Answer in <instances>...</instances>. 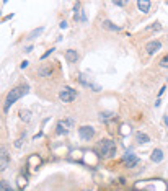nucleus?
I'll list each match as a JSON object with an SVG mask.
<instances>
[{
    "label": "nucleus",
    "mask_w": 168,
    "mask_h": 191,
    "mask_svg": "<svg viewBox=\"0 0 168 191\" xmlns=\"http://www.w3.org/2000/svg\"><path fill=\"white\" fill-rule=\"evenodd\" d=\"M28 90H30V87H28V85H20V87H15L13 90H10V92H8V95H7V98H5V103H3V111L8 113V109H10L12 105L16 103L18 100L23 97V95H26Z\"/></svg>",
    "instance_id": "f257e3e1"
},
{
    "label": "nucleus",
    "mask_w": 168,
    "mask_h": 191,
    "mask_svg": "<svg viewBox=\"0 0 168 191\" xmlns=\"http://www.w3.org/2000/svg\"><path fill=\"white\" fill-rule=\"evenodd\" d=\"M98 150H100V154H101L103 157L111 159V157L116 155L118 147H116V144H114L111 139H101L98 142Z\"/></svg>",
    "instance_id": "f03ea898"
},
{
    "label": "nucleus",
    "mask_w": 168,
    "mask_h": 191,
    "mask_svg": "<svg viewBox=\"0 0 168 191\" xmlns=\"http://www.w3.org/2000/svg\"><path fill=\"white\" fill-rule=\"evenodd\" d=\"M137 188H142V191H166V183L163 180H147V183H137Z\"/></svg>",
    "instance_id": "7ed1b4c3"
},
{
    "label": "nucleus",
    "mask_w": 168,
    "mask_h": 191,
    "mask_svg": "<svg viewBox=\"0 0 168 191\" xmlns=\"http://www.w3.org/2000/svg\"><path fill=\"white\" fill-rule=\"evenodd\" d=\"M74 126H75V119L74 118H67V119H64V121H59L57 123V126H56V132L59 136H62V134H69V132L74 129Z\"/></svg>",
    "instance_id": "20e7f679"
},
{
    "label": "nucleus",
    "mask_w": 168,
    "mask_h": 191,
    "mask_svg": "<svg viewBox=\"0 0 168 191\" xmlns=\"http://www.w3.org/2000/svg\"><path fill=\"white\" fill-rule=\"evenodd\" d=\"M59 98L64 103H72L77 98V92H75L74 88H70V87H64V88L60 90V93H59Z\"/></svg>",
    "instance_id": "39448f33"
},
{
    "label": "nucleus",
    "mask_w": 168,
    "mask_h": 191,
    "mask_svg": "<svg viewBox=\"0 0 168 191\" xmlns=\"http://www.w3.org/2000/svg\"><path fill=\"white\" fill-rule=\"evenodd\" d=\"M79 136H80V139H83V141H92L93 136H95V129L92 126H82L79 129Z\"/></svg>",
    "instance_id": "423d86ee"
},
{
    "label": "nucleus",
    "mask_w": 168,
    "mask_h": 191,
    "mask_svg": "<svg viewBox=\"0 0 168 191\" xmlns=\"http://www.w3.org/2000/svg\"><path fill=\"white\" fill-rule=\"evenodd\" d=\"M8 163H10V155H8V150L5 147L0 149V171L7 170L8 168Z\"/></svg>",
    "instance_id": "0eeeda50"
},
{
    "label": "nucleus",
    "mask_w": 168,
    "mask_h": 191,
    "mask_svg": "<svg viewBox=\"0 0 168 191\" xmlns=\"http://www.w3.org/2000/svg\"><path fill=\"white\" fill-rule=\"evenodd\" d=\"M124 163H126L127 168H134L137 163H139V157L137 155H134L132 152H126V155H124Z\"/></svg>",
    "instance_id": "6e6552de"
},
{
    "label": "nucleus",
    "mask_w": 168,
    "mask_h": 191,
    "mask_svg": "<svg viewBox=\"0 0 168 191\" xmlns=\"http://www.w3.org/2000/svg\"><path fill=\"white\" fill-rule=\"evenodd\" d=\"M162 49V42L158 41V39H153V41H148L147 42V46H145V51L148 52V54H155V52H158Z\"/></svg>",
    "instance_id": "1a4fd4ad"
},
{
    "label": "nucleus",
    "mask_w": 168,
    "mask_h": 191,
    "mask_svg": "<svg viewBox=\"0 0 168 191\" xmlns=\"http://www.w3.org/2000/svg\"><path fill=\"white\" fill-rule=\"evenodd\" d=\"M65 61L69 62V64H74V62L79 61V52H77L75 49H69L65 52Z\"/></svg>",
    "instance_id": "9d476101"
},
{
    "label": "nucleus",
    "mask_w": 168,
    "mask_h": 191,
    "mask_svg": "<svg viewBox=\"0 0 168 191\" xmlns=\"http://www.w3.org/2000/svg\"><path fill=\"white\" fill-rule=\"evenodd\" d=\"M150 7H152V2H148V0H139L137 2V8L142 13H148L150 12Z\"/></svg>",
    "instance_id": "9b49d317"
},
{
    "label": "nucleus",
    "mask_w": 168,
    "mask_h": 191,
    "mask_svg": "<svg viewBox=\"0 0 168 191\" xmlns=\"http://www.w3.org/2000/svg\"><path fill=\"white\" fill-rule=\"evenodd\" d=\"M150 159H152V162H155V163H160V162L163 160V152L160 149H155V150L152 152Z\"/></svg>",
    "instance_id": "f8f14e48"
},
{
    "label": "nucleus",
    "mask_w": 168,
    "mask_h": 191,
    "mask_svg": "<svg viewBox=\"0 0 168 191\" xmlns=\"http://www.w3.org/2000/svg\"><path fill=\"white\" fill-rule=\"evenodd\" d=\"M136 141L139 144H147V142H150V137H148L145 132H137L136 134Z\"/></svg>",
    "instance_id": "ddd939ff"
},
{
    "label": "nucleus",
    "mask_w": 168,
    "mask_h": 191,
    "mask_svg": "<svg viewBox=\"0 0 168 191\" xmlns=\"http://www.w3.org/2000/svg\"><path fill=\"white\" fill-rule=\"evenodd\" d=\"M75 21H87V18H85V15H83V12L80 10V5L77 3L75 5Z\"/></svg>",
    "instance_id": "4468645a"
},
{
    "label": "nucleus",
    "mask_w": 168,
    "mask_h": 191,
    "mask_svg": "<svg viewBox=\"0 0 168 191\" xmlns=\"http://www.w3.org/2000/svg\"><path fill=\"white\" fill-rule=\"evenodd\" d=\"M39 72L41 77H51V74H52V67L51 65H42V67L38 70Z\"/></svg>",
    "instance_id": "2eb2a0df"
},
{
    "label": "nucleus",
    "mask_w": 168,
    "mask_h": 191,
    "mask_svg": "<svg viewBox=\"0 0 168 191\" xmlns=\"http://www.w3.org/2000/svg\"><path fill=\"white\" fill-rule=\"evenodd\" d=\"M103 28H104V30H109V31H119V30H121V28L116 26L113 21H109V20H104L103 21Z\"/></svg>",
    "instance_id": "dca6fc26"
},
{
    "label": "nucleus",
    "mask_w": 168,
    "mask_h": 191,
    "mask_svg": "<svg viewBox=\"0 0 168 191\" xmlns=\"http://www.w3.org/2000/svg\"><path fill=\"white\" fill-rule=\"evenodd\" d=\"M113 116H114V113H111V111H104V113H100V119L101 121H109V119H113Z\"/></svg>",
    "instance_id": "f3484780"
},
{
    "label": "nucleus",
    "mask_w": 168,
    "mask_h": 191,
    "mask_svg": "<svg viewBox=\"0 0 168 191\" xmlns=\"http://www.w3.org/2000/svg\"><path fill=\"white\" fill-rule=\"evenodd\" d=\"M20 116H21V119H23V121H30V119H31V113L30 111H28V109H21V111H20Z\"/></svg>",
    "instance_id": "a211bd4d"
},
{
    "label": "nucleus",
    "mask_w": 168,
    "mask_h": 191,
    "mask_svg": "<svg viewBox=\"0 0 168 191\" xmlns=\"http://www.w3.org/2000/svg\"><path fill=\"white\" fill-rule=\"evenodd\" d=\"M42 31H44V28H42V26H41V28H36V30H33V33L30 35V38H28V39H35V38L39 36Z\"/></svg>",
    "instance_id": "6ab92c4d"
},
{
    "label": "nucleus",
    "mask_w": 168,
    "mask_h": 191,
    "mask_svg": "<svg viewBox=\"0 0 168 191\" xmlns=\"http://www.w3.org/2000/svg\"><path fill=\"white\" fill-rule=\"evenodd\" d=\"M0 191H13L7 181H0Z\"/></svg>",
    "instance_id": "aec40b11"
},
{
    "label": "nucleus",
    "mask_w": 168,
    "mask_h": 191,
    "mask_svg": "<svg viewBox=\"0 0 168 191\" xmlns=\"http://www.w3.org/2000/svg\"><path fill=\"white\" fill-rule=\"evenodd\" d=\"M26 186V178H23V176H18V188L23 189Z\"/></svg>",
    "instance_id": "412c9836"
},
{
    "label": "nucleus",
    "mask_w": 168,
    "mask_h": 191,
    "mask_svg": "<svg viewBox=\"0 0 168 191\" xmlns=\"http://www.w3.org/2000/svg\"><path fill=\"white\" fill-rule=\"evenodd\" d=\"M160 67H163V69H166V67H168V54L160 61Z\"/></svg>",
    "instance_id": "4be33fe9"
},
{
    "label": "nucleus",
    "mask_w": 168,
    "mask_h": 191,
    "mask_svg": "<svg viewBox=\"0 0 168 191\" xmlns=\"http://www.w3.org/2000/svg\"><path fill=\"white\" fill-rule=\"evenodd\" d=\"M52 52H54V49H49V51H46V52H44V54H42V56H41V59H42V61H44V59H46V57H47V56H51V54H52Z\"/></svg>",
    "instance_id": "5701e85b"
},
{
    "label": "nucleus",
    "mask_w": 168,
    "mask_h": 191,
    "mask_svg": "<svg viewBox=\"0 0 168 191\" xmlns=\"http://www.w3.org/2000/svg\"><path fill=\"white\" fill-rule=\"evenodd\" d=\"M114 5H116V7H126L127 2H114Z\"/></svg>",
    "instance_id": "b1692460"
},
{
    "label": "nucleus",
    "mask_w": 168,
    "mask_h": 191,
    "mask_svg": "<svg viewBox=\"0 0 168 191\" xmlns=\"http://www.w3.org/2000/svg\"><path fill=\"white\" fill-rule=\"evenodd\" d=\"M28 64H30V62H28V61H23L20 67H21V69H26V67H28Z\"/></svg>",
    "instance_id": "393cba45"
},
{
    "label": "nucleus",
    "mask_w": 168,
    "mask_h": 191,
    "mask_svg": "<svg viewBox=\"0 0 168 191\" xmlns=\"http://www.w3.org/2000/svg\"><path fill=\"white\" fill-rule=\"evenodd\" d=\"M60 28H62V30H65V28H67V23L65 21H60V25H59Z\"/></svg>",
    "instance_id": "a878e982"
},
{
    "label": "nucleus",
    "mask_w": 168,
    "mask_h": 191,
    "mask_svg": "<svg viewBox=\"0 0 168 191\" xmlns=\"http://www.w3.org/2000/svg\"><path fill=\"white\" fill-rule=\"evenodd\" d=\"M163 123H165L166 126H168V116H165V118H163Z\"/></svg>",
    "instance_id": "bb28decb"
},
{
    "label": "nucleus",
    "mask_w": 168,
    "mask_h": 191,
    "mask_svg": "<svg viewBox=\"0 0 168 191\" xmlns=\"http://www.w3.org/2000/svg\"><path fill=\"white\" fill-rule=\"evenodd\" d=\"M0 15H2V12H0Z\"/></svg>",
    "instance_id": "cd10ccee"
},
{
    "label": "nucleus",
    "mask_w": 168,
    "mask_h": 191,
    "mask_svg": "<svg viewBox=\"0 0 168 191\" xmlns=\"http://www.w3.org/2000/svg\"><path fill=\"white\" fill-rule=\"evenodd\" d=\"M166 5H168V2H166Z\"/></svg>",
    "instance_id": "c85d7f7f"
}]
</instances>
